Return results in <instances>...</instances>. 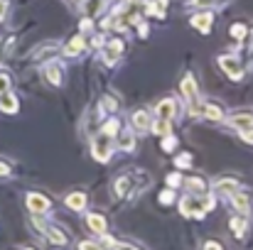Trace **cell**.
<instances>
[{"instance_id":"cell-20","label":"cell","mask_w":253,"mask_h":250,"mask_svg":"<svg viewBox=\"0 0 253 250\" xmlns=\"http://www.w3.org/2000/svg\"><path fill=\"white\" fill-rule=\"evenodd\" d=\"M239 189V184L234 181V179H221V181H216V191H221V194H234Z\"/></svg>"},{"instance_id":"cell-18","label":"cell","mask_w":253,"mask_h":250,"mask_svg":"<svg viewBox=\"0 0 253 250\" xmlns=\"http://www.w3.org/2000/svg\"><path fill=\"white\" fill-rule=\"evenodd\" d=\"M84 47H86L84 37H74V39H72V42L67 44V49H64V52H67L69 57H77V54H79V52H82Z\"/></svg>"},{"instance_id":"cell-13","label":"cell","mask_w":253,"mask_h":250,"mask_svg":"<svg viewBox=\"0 0 253 250\" xmlns=\"http://www.w3.org/2000/svg\"><path fill=\"white\" fill-rule=\"evenodd\" d=\"M44 79L49 83H54V86H59L62 83V67L59 64H47L44 67Z\"/></svg>"},{"instance_id":"cell-39","label":"cell","mask_w":253,"mask_h":250,"mask_svg":"<svg viewBox=\"0 0 253 250\" xmlns=\"http://www.w3.org/2000/svg\"><path fill=\"white\" fill-rule=\"evenodd\" d=\"M251 62H253V49H251Z\"/></svg>"},{"instance_id":"cell-35","label":"cell","mask_w":253,"mask_h":250,"mask_svg":"<svg viewBox=\"0 0 253 250\" xmlns=\"http://www.w3.org/2000/svg\"><path fill=\"white\" fill-rule=\"evenodd\" d=\"M204 250H221V248H219V243H214V241H209V243L204 246Z\"/></svg>"},{"instance_id":"cell-29","label":"cell","mask_w":253,"mask_h":250,"mask_svg":"<svg viewBox=\"0 0 253 250\" xmlns=\"http://www.w3.org/2000/svg\"><path fill=\"white\" fill-rule=\"evenodd\" d=\"M174 145H177V140L172 138V135H165V140H163V150H174Z\"/></svg>"},{"instance_id":"cell-40","label":"cell","mask_w":253,"mask_h":250,"mask_svg":"<svg viewBox=\"0 0 253 250\" xmlns=\"http://www.w3.org/2000/svg\"><path fill=\"white\" fill-rule=\"evenodd\" d=\"M130 2H133V0H130Z\"/></svg>"},{"instance_id":"cell-32","label":"cell","mask_w":253,"mask_h":250,"mask_svg":"<svg viewBox=\"0 0 253 250\" xmlns=\"http://www.w3.org/2000/svg\"><path fill=\"white\" fill-rule=\"evenodd\" d=\"M103 106H106V110H111V113H113V110L118 108V103H116V98H106V101H103Z\"/></svg>"},{"instance_id":"cell-7","label":"cell","mask_w":253,"mask_h":250,"mask_svg":"<svg viewBox=\"0 0 253 250\" xmlns=\"http://www.w3.org/2000/svg\"><path fill=\"white\" fill-rule=\"evenodd\" d=\"M211 25H214V15H211L209 10H207V12H199V15L192 17V27H197L199 32H209Z\"/></svg>"},{"instance_id":"cell-28","label":"cell","mask_w":253,"mask_h":250,"mask_svg":"<svg viewBox=\"0 0 253 250\" xmlns=\"http://www.w3.org/2000/svg\"><path fill=\"white\" fill-rule=\"evenodd\" d=\"M174 162H177V167H189L192 165V155H187V152H184V155H179Z\"/></svg>"},{"instance_id":"cell-1","label":"cell","mask_w":253,"mask_h":250,"mask_svg":"<svg viewBox=\"0 0 253 250\" xmlns=\"http://www.w3.org/2000/svg\"><path fill=\"white\" fill-rule=\"evenodd\" d=\"M179 209H182V214L189 216V218H202L207 211L214 209V201H211L209 196H192V194H189L187 199H182Z\"/></svg>"},{"instance_id":"cell-22","label":"cell","mask_w":253,"mask_h":250,"mask_svg":"<svg viewBox=\"0 0 253 250\" xmlns=\"http://www.w3.org/2000/svg\"><path fill=\"white\" fill-rule=\"evenodd\" d=\"M231 228H234L236 238H244V231H246V221H244V218H234V221H231Z\"/></svg>"},{"instance_id":"cell-8","label":"cell","mask_w":253,"mask_h":250,"mask_svg":"<svg viewBox=\"0 0 253 250\" xmlns=\"http://www.w3.org/2000/svg\"><path fill=\"white\" fill-rule=\"evenodd\" d=\"M86 226H88L93 233H101V236L106 233V218H103L101 214H88V216H86Z\"/></svg>"},{"instance_id":"cell-26","label":"cell","mask_w":253,"mask_h":250,"mask_svg":"<svg viewBox=\"0 0 253 250\" xmlns=\"http://www.w3.org/2000/svg\"><path fill=\"white\" fill-rule=\"evenodd\" d=\"M101 133H106V135H111V138H113V135L118 133V120H108V123L103 125V130H101Z\"/></svg>"},{"instance_id":"cell-16","label":"cell","mask_w":253,"mask_h":250,"mask_svg":"<svg viewBox=\"0 0 253 250\" xmlns=\"http://www.w3.org/2000/svg\"><path fill=\"white\" fill-rule=\"evenodd\" d=\"M67 206H69V209H74V211H82V209L86 206V196L82 194V191L69 194V196H67Z\"/></svg>"},{"instance_id":"cell-23","label":"cell","mask_w":253,"mask_h":250,"mask_svg":"<svg viewBox=\"0 0 253 250\" xmlns=\"http://www.w3.org/2000/svg\"><path fill=\"white\" fill-rule=\"evenodd\" d=\"M121 147H123V150H133V147H135V138H133L130 133H123V135H121Z\"/></svg>"},{"instance_id":"cell-37","label":"cell","mask_w":253,"mask_h":250,"mask_svg":"<svg viewBox=\"0 0 253 250\" xmlns=\"http://www.w3.org/2000/svg\"><path fill=\"white\" fill-rule=\"evenodd\" d=\"M116 250H138V248H130V246H123V243H118V246H116Z\"/></svg>"},{"instance_id":"cell-4","label":"cell","mask_w":253,"mask_h":250,"mask_svg":"<svg viewBox=\"0 0 253 250\" xmlns=\"http://www.w3.org/2000/svg\"><path fill=\"white\" fill-rule=\"evenodd\" d=\"M229 125H234L241 133H253V115L251 113H236L229 118Z\"/></svg>"},{"instance_id":"cell-6","label":"cell","mask_w":253,"mask_h":250,"mask_svg":"<svg viewBox=\"0 0 253 250\" xmlns=\"http://www.w3.org/2000/svg\"><path fill=\"white\" fill-rule=\"evenodd\" d=\"M121 52H123V42H121V39H111V42L106 44V49H103L106 64H116L118 57H121Z\"/></svg>"},{"instance_id":"cell-21","label":"cell","mask_w":253,"mask_h":250,"mask_svg":"<svg viewBox=\"0 0 253 250\" xmlns=\"http://www.w3.org/2000/svg\"><path fill=\"white\" fill-rule=\"evenodd\" d=\"M187 189H189V191H194V194H202V191H207V184H204L199 177H194V179H189V181H187Z\"/></svg>"},{"instance_id":"cell-27","label":"cell","mask_w":253,"mask_h":250,"mask_svg":"<svg viewBox=\"0 0 253 250\" xmlns=\"http://www.w3.org/2000/svg\"><path fill=\"white\" fill-rule=\"evenodd\" d=\"M219 0H189L192 7H214Z\"/></svg>"},{"instance_id":"cell-30","label":"cell","mask_w":253,"mask_h":250,"mask_svg":"<svg viewBox=\"0 0 253 250\" xmlns=\"http://www.w3.org/2000/svg\"><path fill=\"white\" fill-rule=\"evenodd\" d=\"M10 88V76L7 74H0V93H5Z\"/></svg>"},{"instance_id":"cell-11","label":"cell","mask_w":253,"mask_h":250,"mask_svg":"<svg viewBox=\"0 0 253 250\" xmlns=\"http://www.w3.org/2000/svg\"><path fill=\"white\" fill-rule=\"evenodd\" d=\"M116 194L121 196V199H128V194L133 191V179L130 177H118V181H116Z\"/></svg>"},{"instance_id":"cell-12","label":"cell","mask_w":253,"mask_h":250,"mask_svg":"<svg viewBox=\"0 0 253 250\" xmlns=\"http://www.w3.org/2000/svg\"><path fill=\"white\" fill-rule=\"evenodd\" d=\"M17 98L15 96H10L7 91L5 93H0V110H5V113H17Z\"/></svg>"},{"instance_id":"cell-9","label":"cell","mask_w":253,"mask_h":250,"mask_svg":"<svg viewBox=\"0 0 253 250\" xmlns=\"http://www.w3.org/2000/svg\"><path fill=\"white\" fill-rule=\"evenodd\" d=\"M182 93H184V98H187L189 103L197 101V81H194L192 74H187V76L182 79Z\"/></svg>"},{"instance_id":"cell-31","label":"cell","mask_w":253,"mask_h":250,"mask_svg":"<svg viewBox=\"0 0 253 250\" xmlns=\"http://www.w3.org/2000/svg\"><path fill=\"white\" fill-rule=\"evenodd\" d=\"M168 184H169V186H179V184H182V177H179V174H169Z\"/></svg>"},{"instance_id":"cell-25","label":"cell","mask_w":253,"mask_h":250,"mask_svg":"<svg viewBox=\"0 0 253 250\" xmlns=\"http://www.w3.org/2000/svg\"><path fill=\"white\" fill-rule=\"evenodd\" d=\"M231 35H234L236 42H241V39L246 37V25H234V27H231Z\"/></svg>"},{"instance_id":"cell-38","label":"cell","mask_w":253,"mask_h":250,"mask_svg":"<svg viewBox=\"0 0 253 250\" xmlns=\"http://www.w3.org/2000/svg\"><path fill=\"white\" fill-rule=\"evenodd\" d=\"M5 10H7V5H5V0H0V17L5 15Z\"/></svg>"},{"instance_id":"cell-33","label":"cell","mask_w":253,"mask_h":250,"mask_svg":"<svg viewBox=\"0 0 253 250\" xmlns=\"http://www.w3.org/2000/svg\"><path fill=\"white\" fill-rule=\"evenodd\" d=\"M160 201H163V204H172V201H174V194H172V191H163V194H160Z\"/></svg>"},{"instance_id":"cell-36","label":"cell","mask_w":253,"mask_h":250,"mask_svg":"<svg viewBox=\"0 0 253 250\" xmlns=\"http://www.w3.org/2000/svg\"><path fill=\"white\" fill-rule=\"evenodd\" d=\"M7 174H10V167H7V165H2V162H0V177H7Z\"/></svg>"},{"instance_id":"cell-15","label":"cell","mask_w":253,"mask_h":250,"mask_svg":"<svg viewBox=\"0 0 253 250\" xmlns=\"http://www.w3.org/2000/svg\"><path fill=\"white\" fill-rule=\"evenodd\" d=\"M133 125H135L140 133H148V130H150V115H148L145 110H138V113L133 115Z\"/></svg>"},{"instance_id":"cell-34","label":"cell","mask_w":253,"mask_h":250,"mask_svg":"<svg viewBox=\"0 0 253 250\" xmlns=\"http://www.w3.org/2000/svg\"><path fill=\"white\" fill-rule=\"evenodd\" d=\"M79 250H103V248H101L98 243H88V241H86V243H82V246H79Z\"/></svg>"},{"instance_id":"cell-3","label":"cell","mask_w":253,"mask_h":250,"mask_svg":"<svg viewBox=\"0 0 253 250\" xmlns=\"http://www.w3.org/2000/svg\"><path fill=\"white\" fill-rule=\"evenodd\" d=\"M219 67L224 69V74H226L231 81H241V79H244V67L239 64V59H236V57L221 54V57H219Z\"/></svg>"},{"instance_id":"cell-17","label":"cell","mask_w":253,"mask_h":250,"mask_svg":"<svg viewBox=\"0 0 253 250\" xmlns=\"http://www.w3.org/2000/svg\"><path fill=\"white\" fill-rule=\"evenodd\" d=\"M40 228H44L47 238H49L54 246H64V243H67V238H64V233H62V231H57V228H52V226H42V223H40Z\"/></svg>"},{"instance_id":"cell-24","label":"cell","mask_w":253,"mask_h":250,"mask_svg":"<svg viewBox=\"0 0 253 250\" xmlns=\"http://www.w3.org/2000/svg\"><path fill=\"white\" fill-rule=\"evenodd\" d=\"M84 2H86V12H88L91 17H93V15H96V12L103 7V2H101V0H84Z\"/></svg>"},{"instance_id":"cell-10","label":"cell","mask_w":253,"mask_h":250,"mask_svg":"<svg viewBox=\"0 0 253 250\" xmlns=\"http://www.w3.org/2000/svg\"><path fill=\"white\" fill-rule=\"evenodd\" d=\"M174 101L172 98H163L160 103H158V108H155V113H158V118H165V120H169L172 115H174Z\"/></svg>"},{"instance_id":"cell-19","label":"cell","mask_w":253,"mask_h":250,"mask_svg":"<svg viewBox=\"0 0 253 250\" xmlns=\"http://www.w3.org/2000/svg\"><path fill=\"white\" fill-rule=\"evenodd\" d=\"M150 130L155 133V135H169V120H165V118H158V123H150Z\"/></svg>"},{"instance_id":"cell-14","label":"cell","mask_w":253,"mask_h":250,"mask_svg":"<svg viewBox=\"0 0 253 250\" xmlns=\"http://www.w3.org/2000/svg\"><path fill=\"white\" fill-rule=\"evenodd\" d=\"M231 204H234L241 214H249V211H251V201H249V196H246V194L234 191V194H231Z\"/></svg>"},{"instance_id":"cell-2","label":"cell","mask_w":253,"mask_h":250,"mask_svg":"<svg viewBox=\"0 0 253 250\" xmlns=\"http://www.w3.org/2000/svg\"><path fill=\"white\" fill-rule=\"evenodd\" d=\"M111 150H113V138L106 135V133H98V135L93 138V143H91V155H93V160L106 162V160L111 157Z\"/></svg>"},{"instance_id":"cell-5","label":"cell","mask_w":253,"mask_h":250,"mask_svg":"<svg viewBox=\"0 0 253 250\" xmlns=\"http://www.w3.org/2000/svg\"><path fill=\"white\" fill-rule=\"evenodd\" d=\"M27 209L35 214H44V211H49V199L42 194H27Z\"/></svg>"}]
</instances>
